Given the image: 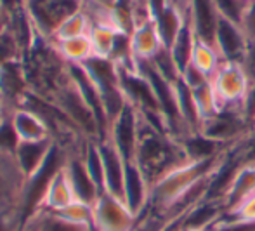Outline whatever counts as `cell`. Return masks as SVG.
<instances>
[{
  "instance_id": "1",
  "label": "cell",
  "mask_w": 255,
  "mask_h": 231,
  "mask_svg": "<svg viewBox=\"0 0 255 231\" xmlns=\"http://www.w3.org/2000/svg\"><path fill=\"white\" fill-rule=\"evenodd\" d=\"M24 188H26V178L17 164L14 151L0 148V216L2 218H14L21 221Z\"/></svg>"
},
{
  "instance_id": "2",
  "label": "cell",
  "mask_w": 255,
  "mask_h": 231,
  "mask_svg": "<svg viewBox=\"0 0 255 231\" xmlns=\"http://www.w3.org/2000/svg\"><path fill=\"white\" fill-rule=\"evenodd\" d=\"M210 82L221 110H224V108L243 110L245 99L254 84L250 75L247 73L245 66L242 63H231V61H224L221 68L212 75Z\"/></svg>"
},
{
  "instance_id": "3",
  "label": "cell",
  "mask_w": 255,
  "mask_h": 231,
  "mask_svg": "<svg viewBox=\"0 0 255 231\" xmlns=\"http://www.w3.org/2000/svg\"><path fill=\"white\" fill-rule=\"evenodd\" d=\"M85 0H23V9L28 14L38 37L52 42L56 28L84 7Z\"/></svg>"
},
{
  "instance_id": "4",
  "label": "cell",
  "mask_w": 255,
  "mask_h": 231,
  "mask_svg": "<svg viewBox=\"0 0 255 231\" xmlns=\"http://www.w3.org/2000/svg\"><path fill=\"white\" fill-rule=\"evenodd\" d=\"M137 216L122 198L103 191L92 205V228L96 231H134Z\"/></svg>"
},
{
  "instance_id": "5",
  "label": "cell",
  "mask_w": 255,
  "mask_h": 231,
  "mask_svg": "<svg viewBox=\"0 0 255 231\" xmlns=\"http://www.w3.org/2000/svg\"><path fill=\"white\" fill-rule=\"evenodd\" d=\"M82 151H66V160H64V171L70 179V185L73 188L75 198L85 204L94 205V202L98 200V197L103 193L99 190V186L94 183V179L91 178L87 167H85L84 157H82Z\"/></svg>"
},
{
  "instance_id": "6",
  "label": "cell",
  "mask_w": 255,
  "mask_h": 231,
  "mask_svg": "<svg viewBox=\"0 0 255 231\" xmlns=\"http://www.w3.org/2000/svg\"><path fill=\"white\" fill-rule=\"evenodd\" d=\"M249 35L242 24H236L228 19H219L215 31V47L221 52L222 59L231 63H243L247 49H249Z\"/></svg>"
},
{
  "instance_id": "7",
  "label": "cell",
  "mask_w": 255,
  "mask_h": 231,
  "mask_svg": "<svg viewBox=\"0 0 255 231\" xmlns=\"http://www.w3.org/2000/svg\"><path fill=\"white\" fill-rule=\"evenodd\" d=\"M9 120L19 143H40L52 139L47 124L38 113L26 106H17L9 111Z\"/></svg>"
},
{
  "instance_id": "8",
  "label": "cell",
  "mask_w": 255,
  "mask_h": 231,
  "mask_svg": "<svg viewBox=\"0 0 255 231\" xmlns=\"http://www.w3.org/2000/svg\"><path fill=\"white\" fill-rule=\"evenodd\" d=\"M104 167V191L124 200V183L127 162L108 138L98 141ZM125 202V200H124Z\"/></svg>"
},
{
  "instance_id": "9",
  "label": "cell",
  "mask_w": 255,
  "mask_h": 231,
  "mask_svg": "<svg viewBox=\"0 0 255 231\" xmlns=\"http://www.w3.org/2000/svg\"><path fill=\"white\" fill-rule=\"evenodd\" d=\"M149 191H151V185H149L142 169L135 162H127L124 183V200L137 218L148 207Z\"/></svg>"
},
{
  "instance_id": "10",
  "label": "cell",
  "mask_w": 255,
  "mask_h": 231,
  "mask_svg": "<svg viewBox=\"0 0 255 231\" xmlns=\"http://www.w3.org/2000/svg\"><path fill=\"white\" fill-rule=\"evenodd\" d=\"M163 47L165 45L161 42L160 33H158L154 19H148L135 24L134 31L130 33V50L135 63L151 61Z\"/></svg>"
},
{
  "instance_id": "11",
  "label": "cell",
  "mask_w": 255,
  "mask_h": 231,
  "mask_svg": "<svg viewBox=\"0 0 255 231\" xmlns=\"http://www.w3.org/2000/svg\"><path fill=\"white\" fill-rule=\"evenodd\" d=\"M252 193H255V164L254 162H245L236 169L224 195H222L221 204L224 207V212L235 209L236 205L247 200Z\"/></svg>"
},
{
  "instance_id": "12",
  "label": "cell",
  "mask_w": 255,
  "mask_h": 231,
  "mask_svg": "<svg viewBox=\"0 0 255 231\" xmlns=\"http://www.w3.org/2000/svg\"><path fill=\"white\" fill-rule=\"evenodd\" d=\"M54 146H56L54 139L40 141V143H17L14 155H16L17 164H19L21 171L26 178V183L31 178H35L38 171L44 167Z\"/></svg>"
},
{
  "instance_id": "13",
  "label": "cell",
  "mask_w": 255,
  "mask_h": 231,
  "mask_svg": "<svg viewBox=\"0 0 255 231\" xmlns=\"http://www.w3.org/2000/svg\"><path fill=\"white\" fill-rule=\"evenodd\" d=\"M75 200H77V198H75L73 188L70 185V179H68V174H66V171H64V164H63V167H61L51 178V181L47 183V188H45L44 195H42L38 207L45 209V211L57 212V211H61V209L68 207V205Z\"/></svg>"
},
{
  "instance_id": "14",
  "label": "cell",
  "mask_w": 255,
  "mask_h": 231,
  "mask_svg": "<svg viewBox=\"0 0 255 231\" xmlns=\"http://www.w3.org/2000/svg\"><path fill=\"white\" fill-rule=\"evenodd\" d=\"M219 12L214 0H191V23L196 38L215 45V31L219 24Z\"/></svg>"
},
{
  "instance_id": "15",
  "label": "cell",
  "mask_w": 255,
  "mask_h": 231,
  "mask_svg": "<svg viewBox=\"0 0 255 231\" xmlns=\"http://www.w3.org/2000/svg\"><path fill=\"white\" fill-rule=\"evenodd\" d=\"M19 231H94V228L68 223L59 218L56 212L38 207L24 219Z\"/></svg>"
},
{
  "instance_id": "16",
  "label": "cell",
  "mask_w": 255,
  "mask_h": 231,
  "mask_svg": "<svg viewBox=\"0 0 255 231\" xmlns=\"http://www.w3.org/2000/svg\"><path fill=\"white\" fill-rule=\"evenodd\" d=\"M56 47L57 54L63 57L64 63L68 64H84L89 59L94 57V47H92L91 37L89 35H82V37L68 38V40L52 42Z\"/></svg>"
},
{
  "instance_id": "17",
  "label": "cell",
  "mask_w": 255,
  "mask_h": 231,
  "mask_svg": "<svg viewBox=\"0 0 255 231\" xmlns=\"http://www.w3.org/2000/svg\"><path fill=\"white\" fill-rule=\"evenodd\" d=\"M122 31H118L113 24L110 23H92V28L89 31L92 47H94V56L111 59L117 47V40Z\"/></svg>"
},
{
  "instance_id": "18",
  "label": "cell",
  "mask_w": 255,
  "mask_h": 231,
  "mask_svg": "<svg viewBox=\"0 0 255 231\" xmlns=\"http://www.w3.org/2000/svg\"><path fill=\"white\" fill-rule=\"evenodd\" d=\"M189 19H186L181 12H179L175 7L168 5L165 10H161L156 17H154V23H156L158 33L161 37V42L167 49H170L172 44L175 42L177 35L181 33L182 26L188 23Z\"/></svg>"
},
{
  "instance_id": "19",
  "label": "cell",
  "mask_w": 255,
  "mask_h": 231,
  "mask_svg": "<svg viewBox=\"0 0 255 231\" xmlns=\"http://www.w3.org/2000/svg\"><path fill=\"white\" fill-rule=\"evenodd\" d=\"M222 63H224V59H222L217 47L214 44H208V42L196 38L195 47H193V54H191L193 66L198 68V70L203 71L207 77L212 78V75L221 68Z\"/></svg>"
},
{
  "instance_id": "20",
  "label": "cell",
  "mask_w": 255,
  "mask_h": 231,
  "mask_svg": "<svg viewBox=\"0 0 255 231\" xmlns=\"http://www.w3.org/2000/svg\"><path fill=\"white\" fill-rule=\"evenodd\" d=\"M91 28H92V19L84 10V7H82L80 10H77V12H73L71 16H68L66 19L56 28V31H54V35H52V42L68 40V38L89 35Z\"/></svg>"
},
{
  "instance_id": "21",
  "label": "cell",
  "mask_w": 255,
  "mask_h": 231,
  "mask_svg": "<svg viewBox=\"0 0 255 231\" xmlns=\"http://www.w3.org/2000/svg\"><path fill=\"white\" fill-rule=\"evenodd\" d=\"M195 42H196L195 28H193L191 21H188V23L182 26L181 33L177 35L175 42L170 47L172 57H174L175 64H177V68L181 70V73L184 71V68L191 63V54H193Z\"/></svg>"
},
{
  "instance_id": "22",
  "label": "cell",
  "mask_w": 255,
  "mask_h": 231,
  "mask_svg": "<svg viewBox=\"0 0 255 231\" xmlns=\"http://www.w3.org/2000/svg\"><path fill=\"white\" fill-rule=\"evenodd\" d=\"M191 91H193V96H195L200 115H202L203 124L221 111L217 96H215V91H214V87H212V82H208V84H205L198 89H191Z\"/></svg>"
},
{
  "instance_id": "23",
  "label": "cell",
  "mask_w": 255,
  "mask_h": 231,
  "mask_svg": "<svg viewBox=\"0 0 255 231\" xmlns=\"http://www.w3.org/2000/svg\"><path fill=\"white\" fill-rule=\"evenodd\" d=\"M56 214L59 216V218H63L64 221L73 223V225L92 226V205L85 204V202L75 200V202H71L68 207L57 211Z\"/></svg>"
},
{
  "instance_id": "24",
  "label": "cell",
  "mask_w": 255,
  "mask_h": 231,
  "mask_svg": "<svg viewBox=\"0 0 255 231\" xmlns=\"http://www.w3.org/2000/svg\"><path fill=\"white\" fill-rule=\"evenodd\" d=\"M214 3L219 12V17L243 26V21H245L247 10H249L250 5L249 2H245V0H214Z\"/></svg>"
},
{
  "instance_id": "25",
  "label": "cell",
  "mask_w": 255,
  "mask_h": 231,
  "mask_svg": "<svg viewBox=\"0 0 255 231\" xmlns=\"http://www.w3.org/2000/svg\"><path fill=\"white\" fill-rule=\"evenodd\" d=\"M226 218L231 219H240V221H249L255 223V193L250 195L247 200H243L240 205H236L235 209L224 212Z\"/></svg>"
},
{
  "instance_id": "26",
  "label": "cell",
  "mask_w": 255,
  "mask_h": 231,
  "mask_svg": "<svg viewBox=\"0 0 255 231\" xmlns=\"http://www.w3.org/2000/svg\"><path fill=\"white\" fill-rule=\"evenodd\" d=\"M181 80L184 82L189 89H198V87H202V85L208 84L210 77H207L203 71H200L198 68H195L189 63L188 66L184 68V71L181 73Z\"/></svg>"
},
{
  "instance_id": "27",
  "label": "cell",
  "mask_w": 255,
  "mask_h": 231,
  "mask_svg": "<svg viewBox=\"0 0 255 231\" xmlns=\"http://www.w3.org/2000/svg\"><path fill=\"white\" fill-rule=\"evenodd\" d=\"M243 30L249 35V38H255V2L249 5L245 21H243Z\"/></svg>"
},
{
  "instance_id": "28",
  "label": "cell",
  "mask_w": 255,
  "mask_h": 231,
  "mask_svg": "<svg viewBox=\"0 0 255 231\" xmlns=\"http://www.w3.org/2000/svg\"><path fill=\"white\" fill-rule=\"evenodd\" d=\"M21 221L14 218H2L0 216V231H19Z\"/></svg>"
},
{
  "instance_id": "29",
  "label": "cell",
  "mask_w": 255,
  "mask_h": 231,
  "mask_svg": "<svg viewBox=\"0 0 255 231\" xmlns=\"http://www.w3.org/2000/svg\"><path fill=\"white\" fill-rule=\"evenodd\" d=\"M179 231H212V230H207V228H196V226H189V225H184L179 228Z\"/></svg>"
},
{
  "instance_id": "30",
  "label": "cell",
  "mask_w": 255,
  "mask_h": 231,
  "mask_svg": "<svg viewBox=\"0 0 255 231\" xmlns=\"http://www.w3.org/2000/svg\"><path fill=\"white\" fill-rule=\"evenodd\" d=\"M252 122H254V125H255V113H254V117H252Z\"/></svg>"
},
{
  "instance_id": "31",
  "label": "cell",
  "mask_w": 255,
  "mask_h": 231,
  "mask_svg": "<svg viewBox=\"0 0 255 231\" xmlns=\"http://www.w3.org/2000/svg\"><path fill=\"white\" fill-rule=\"evenodd\" d=\"M245 2H249V3H252V2H255V0H245Z\"/></svg>"
},
{
  "instance_id": "32",
  "label": "cell",
  "mask_w": 255,
  "mask_h": 231,
  "mask_svg": "<svg viewBox=\"0 0 255 231\" xmlns=\"http://www.w3.org/2000/svg\"><path fill=\"white\" fill-rule=\"evenodd\" d=\"M254 164H255V160H254Z\"/></svg>"
}]
</instances>
